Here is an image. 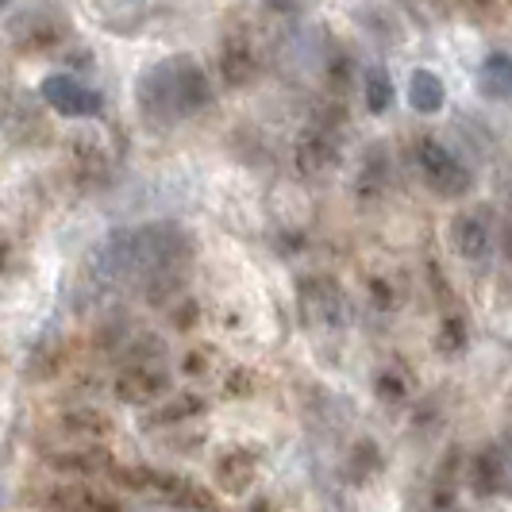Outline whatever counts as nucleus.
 <instances>
[{
  "label": "nucleus",
  "instance_id": "obj_30",
  "mask_svg": "<svg viewBox=\"0 0 512 512\" xmlns=\"http://www.w3.org/2000/svg\"><path fill=\"white\" fill-rule=\"evenodd\" d=\"M362 16H366V20H378V24H374V35H378V39H401L393 16H389L385 8H362Z\"/></svg>",
  "mask_w": 512,
  "mask_h": 512
},
{
  "label": "nucleus",
  "instance_id": "obj_8",
  "mask_svg": "<svg viewBox=\"0 0 512 512\" xmlns=\"http://www.w3.org/2000/svg\"><path fill=\"white\" fill-rule=\"evenodd\" d=\"M470 489L478 497H512V447L489 443L470 462Z\"/></svg>",
  "mask_w": 512,
  "mask_h": 512
},
{
  "label": "nucleus",
  "instance_id": "obj_26",
  "mask_svg": "<svg viewBox=\"0 0 512 512\" xmlns=\"http://www.w3.org/2000/svg\"><path fill=\"white\" fill-rule=\"evenodd\" d=\"M355 470H359V478L362 474L382 470V451H378L374 439H359V447H355Z\"/></svg>",
  "mask_w": 512,
  "mask_h": 512
},
{
  "label": "nucleus",
  "instance_id": "obj_22",
  "mask_svg": "<svg viewBox=\"0 0 512 512\" xmlns=\"http://www.w3.org/2000/svg\"><path fill=\"white\" fill-rule=\"evenodd\" d=\"M374 397L385 401V405H405L409 401V382H405V374L401 370H378L374 374Z\"/></svg>",
  "mask_w": 512,
  "mask_h": 512
},
{
  "label": "nucleus",
  "instance_id": "obj_31",
  "mask_svg": "<svg viewBox=\"0 0 512 512\" xmlns=\"http://www.w3.org/2000/svg\"><path fill=\"white\" fill-rule=\"evenodd\" d=\"M197 316H201V305H197V301H185V305L174 308V316H170V320H174V328H178V332H189V328L197 324Z\"/></svg>",
  "mask_w": 512,
  "mask_h": 512
},
{
  "label": "nucleus",
  "instance_id": "obj_28",
  "mask_svg": "<svg viewBox=\"0 0 512 512\" xmlns=\"http://www.w3.org/2000/svg\"><path fill=\"white\" fill-rule=\"evenodd\" d=\"M208 359H212V351H205V347H193V351L181 359V374H185V378H205Z\"/></svg>",
  "mask_w": 512,
  "mask_h": 512
},
{
  "label": "nucleus",
  "instance_id": "obj_9",
  "mask_svg": "<svg viewBox=\"0 0 512 512\" xmlns=\"http://www.w3.org/2000/svg\"><path fill=\"white\" fill-rule=\"evenodd\" d=\"M293 158H297V170L312 178V174L335 166V158H339V135L308 120L305 128L297 131V139H293Z\"/></svg>",
  "mask_w": 512,
  "mask_h": 512
},
{
  "label": "nucleus",
  "instance_id": "obj_14",
  "mask_svg": "<svg viewBox=\"0 0 512 512\" xmlns=\"http://www.w3.org/2000/svg\"><path fill=\"white\" fill-rule=\"evenodd\" d=\"M58 428H62L66 436L97 443V439L108 436L116 424H112V416L104 409H97V405H70V409L58 412Z\"/></svg>",
  "mask_w": 512,
  "mask_h": 512
},
{
  "label": "nucleus",
  "instance_id": "obj_25",
  "mask_svg": "<svg viewBox=\"0 0 512 512\" xmlns=\"http://www.w3.org/2000/svg\"><path fill=\"white\" fill-rule=\"evenodd\" d=\"M328 89H332L335 97H343L347 89H351V77H355V62L347 58V54H335L332 62H328Z\"/></svg>",
  "mask_w": 512,
  "mask_h": 512
},
{
  "label": "nucleus",
  "instance_id": "obj_3",
  "mask_svg": "<svg viewBox=\"0 0 512 512\" xmlns=\"http://www.w3.org/2000/svg\"><path fill=\"white\" fill-rule=\"evenodd\" d=\"M39 93H43V101L51 104L58 116H66V120H93V116H101V108H104L101 93L74 74L43 77Z\"/></svg>",
  "mask_w": 512,
  "mask_h": 512
},
{
  "label": "nucleus",
  "instance_id": "obj_7",
  "mask_svg": "<svg viewBox=\"0 0 512 512\" xmlns=\"http://www.w3.org/2000/svg\"><path fill=\"white\" fill-rule=\"evenodd\" d=\"M451 239H455V251L466 262H486L493 255V239H497V224H493V208H466L455 216L451 224Z\"/></svg>",
  "mask_w": 512,
  "mask_h": 512
},
{
  "label": "nucleus",
  "instance_id": "obj_32",
  "mask_svg": "<svg viewBox=\"0 0 512 512\" xmlns=\"http://www.w3.org/2000/svg\"><path fill=\"white\" fill-rule=\"evenodd\" d=\"M501 255L512 266V212L505 216V224H501Z\"/></svg>",
  "mask_w": 512,
  "mask_h": 512
},
{
  "label": "nucleus",
  "instance_id": "obj_33",
  "mask_svg": "<svg viewBox=\"0 0 512 512\" xmlns=\"http://www.w3.org/2000/svg\"><path fill=\"white\" fill-rule=\"evenodd\" d=\"M251 512H278V509H274V505H270V501H266V497H258L255 505H251Z\"/></svg>",
  "mask_w": 512,
  "mask_h": 512
},
{
  "label": "nucleus",
  "instance_id": "obj_4",
  "mask_svg": "<svg viewBox=\"0 0 512 512\" xmlns=\"http://www.w3.org/2000/svg\"><path fill=\"white\" fill-rule=\"evenodd\" d=\"M8 39L20 51H51L66 39V20L51 8H24L8 20Z\"/></svg>",
  "mask_w": 512,
  "mask_h": 512
},
{
  "label": "nucleus",
  "instance_id": "obj_20",
  "mask_svg": "<svg viewBox=\"0 0 512 512\" xmlns=\"http://www.w3.org/2000/svg\"><path fill=\"white\" fill-rule=\"evenodd\" d=\"M362 101L374 116H385L393 108V77L385 66H366L362 74Z\"/></svg>",
  "mask_w": 512,
  "mask_h": 512
},
{
  "label": "nucleus",
  "instance_id": "obj_17",
  "mask_svg": "<svg viewBox=\"0 0 512 512\" xmlns=\"http://www.w3.org/2000/svg\"><path fill=\"white\" fill-rule=\"evenodd\" d=\"M478 89L489 101H512V54L489 51L482 70H478Z\"/></svg>",
  "mask_w": 512,
  "mask_h": 512
},
{
  "label": "nucleus",
  "instance_id": "obj_1",
  "mask_svg": "<svg viewBox=\"0 0 512 512\" xmlns=\"http://www.w3.org/2000/svg\"><path fill=\"white\" fill-rule=\"evenodd\" d=\"M212 104V81L189 54L166 58L139 77V108L154 124H178Z\"/></svg>",
  "mask_w": 512,
  "mask_h": 512
},
{
  "label": "nucleus",
  "instance_id": "obj_2",
  "mask_svg": "<svg viewBox=\"0 0 512 512\" xmlns=\"http://www.w3.org/2000/svg\"><path fill=\"white\" fill-rule=\"evenodd\" d=\"M412 158H416V170H420L424 185L436 197H466L474 189V170L443 139H436V135H424L416 143Z\"/></svg>",
  "mask_w": 512,
  "mask_h": 512
},
{
  "label": "nucleus",
  "instance_id": "obj_24",
  "mask_svg": "<svg viewBox=\"0 0 512 512\" xmlns=\"http://www.w3.org/2000/svg\"><path fill=\"white\" fill-rule=\"evenodd\" d=\"M58 370H62V343L51 339V343L35 347V355H31V378H54Z\"/></svg>",
  "mask_w": 512,
  "mask_h": 512
},
{
  "label": "nucleus",
  "instance_id": "obj_10",
  "mask_svg": "<svg viewBox=\"0 0 512 512\" xmlns=\"http://www.w3.org/2000/svg\"><path fill=\"white\" fill-rule=\"evenodd\" d=\"M47 466H51L54 474H66V478H93V474H108L116 466V459H112V451L101 447V443H85V447L51 451Z\"/></svg>",
  "mask_w": 512,
  "mask_h": 512
},
{
  "label": "nucleus",
  "instance_id": "obj_21",
  "mask_svg": "<svg viewBox=\"0 0 512 512\" xmlns=\"http://www.w3.org/2000/svg\"><path fill=\"white\" fill-rule=\"evenodd\" d=\"M459 462H462V451L459 447H451V451H447V459H443V466L436 470V482H432V509L436 512H451V505H455Z\"/></svg>",
  "mask_w": 512,
  "mask_h": 512
},
{
  "label": "nucleus",
  "instance_id": "obj_12",
  "mask_svg": "<svg viewBox=\"0 0 512 512\" xmlns=\"http://www.w3.org/2000/svg\"><path fill=\"white\" fill-rule=\"evenodd\" d=\"M39 505L51 512H124L116 497L97 493L89 486H54L39 497Z\"/></svg>",
  "mask_w": 512,
  "mask_h": 512
},
{
  "label": "nucleus",
  "instance_id": "obj_16",
  "mask_svg": "<svg viewBox=\"0 0 512 512\" xmlns=\"http://www.w3.org/2000/svg\"><path fill=\"white\" fill-rule=\"evenodd\" d=\"M212 478H216V486L224 489V493H247L258 478L255 455H247V451H224L216 459V466H212Z\"/></svg>",
  "mask_w": 512,
  "mask_h": 512
},
{
  "label": "nucleus",
  "instance_id": "obj_11",
  "mask_svg": "<svg viewBox=\"0 0 512 512\" xmlns=\"http://www.w3.org/2000/svg\"><path fill=\"white\" fill-rule=\"evenodd\" d=\"M258 54L247 39V31H231L220 47V74H224V85L228 89H243L258 77Z\"/></svg>",
  "mask_w": 512,
  "mask_h": 512
},
{
  "label": "nucleus",
  "instance_id": "obj_23",
  "mask_svg": "<svg viewBox=\"0 0 512 512\" xmlns=\"http://www.w3.org/2000/svg\"><path fill=\"white\" fill-rule=\"evenodd\" d=\"M470 343V328H466V316L462 312H447L443 316V328H439V351L443 355H459Z\"/></svg>",
  "mask_w": 512,
  "mask_h": 512
},
{
  "label": "nucleus",
  "instance_id": "obj_27",
  "mask_svg": "<svg viewBox=\"0 0 512 512\" xmlns=\"http://www.w3.org/2000/svg\"><path fill=\"white\" fill-rule=\"evenodd\" d=\"M366 293H370V301H374L378 312H393V305H397V293H393V285L385 282V278H370Z\"/></svg>",
  "mask_w": 512,
  "mask_h": 512
},
{
  "label": "nucleus",
  "instance_id": "obj_15",
  "mask_svg": "<svg viewBox=\"0 0 512 512\" xmlns=\"http://www.w3.org/2000/svg\"><path fill=\"white\" fill-rule=\"evenodd\" d=\"M389 178H393L389 147L385 143H370L359 158V178H355L359 197H382L385 189H389Z\"/></svg>",
  "mask_w": 512,
  "mask_h": 512
},
{
  "label": "nucleus",
  "instance_id": "obj_6",
  "mask_svg": "<svg viewBox=\"0 0 512 512\" xmlns=\"http://www.w3.org/2000/svg\"><path fill=\"white\" fill-rule=\"evenodd\" d=\"M174 389V374L162 366H128L112 378V393L124 405H158Z\"/></svg>",
  "mask_w": 512,
  "mask_h": 512
},
{
  "label": "nucleus",
  "instance_id": "obj_29",
  "mask_svg": "<svg viewBox=\"0 0 512 512\" xmlns=\"http://www.w3.org/2000/svg\"><path fill=\"white\" fill-rule=\"evenodd\" d=\"M224 389H228L231 397H251V393H255L251 370H247V366H235V370L228 374V382H224Z\"/></svg>",
  "mask_w": 512,
  "mask_h": 512
},
{
  "label": "nucleus",
  "instance_id": "obj_19",
  "mask_svg": "<svg viewBox=\"0 0 512 512\" xmlns=\"http://www.w3.org/2000/svg\"><path fill=\"white\" fill-rule=\"evenodd\" d=\"M166 355H170L166 339L154 332H143V335H131L128 343H124L120 362H124V370H128V366H162Z\"/></svg>",
  "mask_w": 512,
  "mask_h": 512
},
{
  "label": "nucleus",
  "instance_id": "obj_13",
  "mask_svg": "<svg viewBox=\"0 0 512 512\" xmlns=\"http://www.w3.org/2000/svg\"><path fill=\"white\" fill-rule=\"evenodd\" d=\"M201 412H208V401L201 393H174V397H166V401H158L151 409L143 412V428H170V424H185V420H197Z\"/></svg>",
  "mask_w": 512,
  "mask_h": 512
},
{
  "label": "nucleus",
  "instance_id": "obj_34",
  "mask_svg": "<svg viewBox=\"0 0 512 512\" xmlns=\"http://www.w3.org/2000/svg\"><path fill=\"white\" fill-rule=\"evenodd\" d=\"M4 262H8V247H4V243H0V266H4Z\"/></svg>",
  "mask_w": 512,
  "mask_h": 512
},
{
  "label": "nucleus",
  "instance_id": "obj_18",
  "mask_svg": "<svg viewBox=\"0 0 512 512\" xmlns=\"http://www.w3.org/2000/svg\"><path fill=\"white\" fill-rule=\"evenodd\" d=\"M409 104L412 112H420V116H436L443 112V104H447V85H443V77L436 70H416L409 77Z\"/></svg>",
  "mask_w": 512,
  "mask_h": 512
},
{
  "label": "nucleus",
  "instance_id": "obj_5",
  "mask_svg": "<svg viewBox=\"0 0 512 512\" xmlns=\"http://www.w3.org/2000/svg\"><path fill=\"white\" fill-rule=\"evenodd\" d=\"M297 297H301V305H305L308 320H320V324H328V328H343V324L351 320L347 297H343V289H339L335 278L305 274V278L297 282Z\"/></svg>",
  "mask_w": 512,
  "mask_h": 512
}]
</instances>
